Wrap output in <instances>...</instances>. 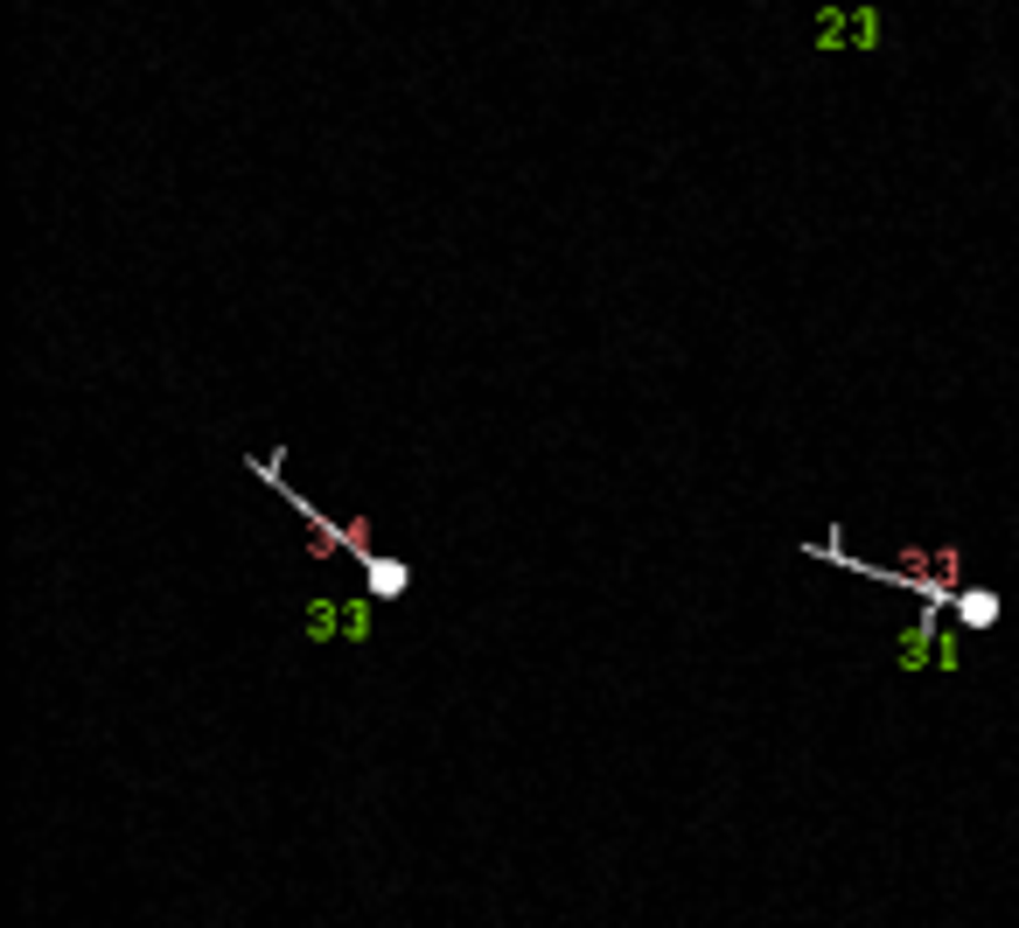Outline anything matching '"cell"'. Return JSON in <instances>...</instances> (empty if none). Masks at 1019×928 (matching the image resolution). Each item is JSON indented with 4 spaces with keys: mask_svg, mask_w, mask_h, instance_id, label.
Here are the masks:
<instances>
[{
    "mask_svg": "<svg viewBox=\"0 0 1019 928\" xmlns=\"http://www.w3.org/2000/svg\"><path fill=\"white\" fill-rule=\"evenodd\" d=\"M252 476L266 482V489H279V496L294 503V517L314 530V552H343V559L364 565V580H370V594H377V600H399L405 586H412L405 565H399V559H385V552H377V545L364 538V524H335V517H322V509L300 496V489H287V476H279V461H273V454H252Z\"/></svg>",
    "mask_w": 1019,
    "mask_h": 928,
    "instance_id": "obj_1",
    "label": "cell"
},
{
    "mask_svg": "<svg viewBox=\"0 0 1019 928\" xmlns=\"http://www.w3.org/2000/svg\"><path fill=\"white\" fill-rule=\"evenodd\" d=\"M308 635L329 642V635H370V615L364 608H335V600H314L308 608Z\"/></svg>",
    "mask_w": 1019,
    "mask_h": 928,
    "instance_id": "obj_2",
    "label": "cell"
},
{
    "mask_svg": "<svg viewBox=\"0 0 1019 928\" xmlns=\"http://www.w3.org/2000/svg\"><path fill=\"white\" fill-rule=\"evenodd\" d=\"M950 615L964 621V629H992V621H998V594H992V586H964Z\"/></svg>",
    "mask_w": 1019,
    "mask_h": 928,
    "instance_id": "obj_3",
    "label": "cell"
}]
</instances>
